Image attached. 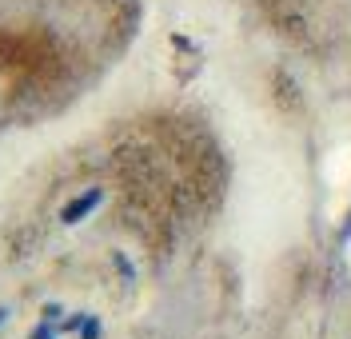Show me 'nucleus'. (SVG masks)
<instances>
[{
  "label": "nucleus",
  "mask_w": 351,
  "mask_h": 339,
  "mask_svg": "<svg viewBox=\"0 0 351 339\" xmlns=\"http://www.w3.org/2000/svg\"><path fill=\"white\" fill-rule=\"evenodd\" d=\"M104 203V188H88V192H80V196H72V200L60 208V224H80V220H88L96 208Z\"/></svg>",
  "instance_id": "1"
},
{
  "label": "nucleus",
  "mask_w": 351,
  "mask_h": 339,
  "mask_svg": "<svg viewBox=\"0 0 351 339\" xmlns=\"http://www.w3.org/2000/svg\"><path fill=\"white\" fill-rule=\"evenodd\" d=\"M84 319H88V312H72L68 319L56 323V331H80V327H84Z\"/></svg>",
  "instance_id": "2"
},
{
  "label": "nucleus",
  "mask_w": 351,
  "mask_h": 339,
  "mask_svg": "<svg viewBox=\"0 0 351 339\" xmlns=\"http://www.w3.org/2000/svg\"><path fill=\"white\" fill-rule=\"evenodd\" d=\"M80 339H100V319H96V316H88V319H84V327H80Z\"/></svg>",
  "instance_id": "3"
},
{
  "label": "nucleus",
  "mask_w": 351,
  "mask_h": 339,
  "mask_svg": "<svg viewBox=\"0 0 351 339\" xmlns=\"http://www.w3.org/2000/svg\"><path fill=\"white\" fill-rule=\"evenodd\" d=\"M32 339H56V323H48V319H44L40 327L32 331Z\"/></svg>",
  "instance_id": "4"
},
{
  "label": "nucleus",
  "mask_w": 351,
  "mask_h": 339,
  "mask_svg": "<svg viewBox=\"0 0 351 339\" xmlns=\"http://www.w3.org/2000/svg\"><path fill=\"white\" fill-rule=\"evenodd\" d=\"M116 268L124 271L128 279H136V268H132V264H128V255H124V251H116Z\"/></svg>",
  "instance_id": "5"
},
{
  "label": "nucleus",
  "mask_w": 351,
  "mask_h": 339,
  "mask_svg": "<svg viewBox=\"0 0 351 339\" xmlns=\"http://www.w3.org/2000/svg\"><path fill=\"white\" fill-rule=\"evenodd\" d=\"M60 316H64L60 303H48V307H44V319H48V323H60Z\"/></svg>",
  "instance_id": "6"
},
{
  "label": "nucleus",
  "mask_w": 351,
  "mask_h": 339,
  "mask_svg": "<svg viewBox=\"0 0 351 339\" xmlns=\"http://www.w3.org/2000/svg\"><path fill=\"white\" fill-rule=\"evenodd\" d=\"M4 319H8V312H4V307H0V323H4Z\"/></svg>",
  "instance_id": "7"
}]
</instances>
